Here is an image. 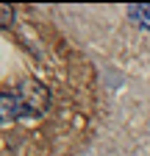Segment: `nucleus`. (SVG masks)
<instances>
[{"mask_svg":"<svg viewBox=\"0 0 150 156\" xmlns=\"http://www.w3.org/2000/svg\"><path fill=\"white\" fill-rule=\"evenodd\" d=\"M20 101H22L25 114H39L47 106V92H45L42 84H36V81H22V87H20Z\"/></svg>","mask_w":150,"mask_h":156,"instance_id":"1","label":"nucleus"},{"mask_svg":"<svg viewBox=\"0 0 150 156\" xmlns=\"http://www.w3.org/2000/svg\"><path fill=\"white\" fill-rule=\"evenodd\" d=\"M128 20L136 23L139 28H150V6H131L128 9Z\"/></svg>","mask_w":150,"mask_h":156,"instance_id":"3","label":"nucleus"},{"mask_svg":"<svg viewBox=\"0 0 150 156\" xmlns=\"http://www.w3.org/2000/svg\"><path fill=\"white\" fill-rule=\"evenodd\" d=\"M22 101L20 95H9V92H0V123H11L14 117H22Z\"/></svg>","mask_w":150,"mask_h":156,"instance_id":"2","label":"nucleus"},{"mask_svg":"<svg viewBox=\"0 0 150 156\" xmlns=\"http://www.w3.org/2000/svg\"><path fill=\"white\" fill-rule=\"evenodd\" d=\"M11 17H14V14H11V9H9V6H0V28L9 25V23H11Z\"/></svg>","mask_w":150,"mask_h":156,"instance_id":"4","label":"nucleus"}]
</instances>
